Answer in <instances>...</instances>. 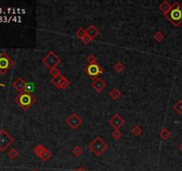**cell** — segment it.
I'll return each mask as SVG.
<instances>
[{"mask_svg":"<svg viewBox=\"0 0 182 171\" xmlns=\"http://www.w3.org/2000/svg\"><path fill=\"white\" fill-rule=\"evenodd\" d=\"M171 6H172V5H171V4H170L168 1H166V0H165V1H163V3H161V4H160L159 8H160V10L163 12V13L165 15L167 12H170V10L171 9Z\"/></svg>","mask_w":182,"mask_h":171,"instance_id":"5bb4252c","label":"cell"},{"mask_svg":"<svg viewBox=\"0 0 182 171\" xmlns=\"http://www.w3.org/2000/svg\"><path fill=\"white\" fill-rule=\"evenodd\" d=\"M42 62L48 69H53L57 68L58 65L61 62V60L53 51H50L49 53H47L46 56L43 58Z\"/></svg>","mask_w":182,"mask_h":171,"instance_id":"277c9868","label":"cell"},{"mask_svg":"<svg viewBox=\"0 0 182 171\" xmlns=\"http://www.w3.org/2000/svg\"><path fill=\"white\" fill-rule=\"evenodd\" d=\"M72 171H77V169H75V170H72Z\"/></svg>","mask_w":182,"mask_h":171,"instance_id":"836d02e7","label":"cell"},{"mask_svg":"<svg viewBox=\"0 0 182 171\" xmlns=\"http://www.w3.org/2000/svg\"><path fill=\"white\" fill-rule=\"evenodd\" d=\"M26 82L23 80V79H22L21 77L17 78L16 80L12 83V87L15 90L19 92L20 94L25 92V88H26Z\"/></svg>","mask_w":182,"mask_h":171,"instance_id":"7c38bea8","label":"cell"},{"mask_svg":"<svg viewBox=\"0 0 182 171\" xmlns=\"http://www.w3.org/2000/svg\"><path fill=\"white\" fill-rule=\"evenodd\" d=\"M171 5V9L165 14V17L173 26L178 27L182 23V5L178 2H174Z\"/></svg>","mask_w":182,"mask_h":171,"instance_id":"6da1fadb","label":"cell"},{"mask_svg":"<svg viewBox=\"0 0 182 171\" xmlns=\"http://www.w3.org/2000/svg\"><path fill=\"white\" fill-rule=\"evenodd\" d=\"M109 95L113 100H117L121 96V92L119 91L117 88H113L109 93Z\"/></svg>","mask_w":182,"mask_h":171,"instance_id":"ac0fdd59","label":"cell"},{"mask_svg":"<svg viewBox=\"0 0 182 171\" xmlns=\"http://www.w3.org/2000/svg\"><path fill=\"white\" fill-rule=\"evenodd\" d=\"M88 147L97 157H100L103 152L108 150V145L101 137H97L91 143H90Z\"/></svg>","mask_w":182,"mask_h":171,"instance_id":"3957f363","label":"cell"},{"mask_svg":"<svg viewBox=\"0 0 182 171\" xmlns=\"http://www.w3.org/2000/svg\"><path fill=\"white\" fill-rule=\"evenodd\" d=\"M114 69L117 71V72H122L124 69H125V65L121 62H118L115 64Z\"/></svg>","mask_w":182,"mask_h":171,"instance_id":"d4e9b609","label":"cell"},{"mask_svg":"<svg viewBox=\"0 0 182 171\" xmlns=\"http://www.w3.org/2000/svg\"><path fill=\"white\" fill-rule=\"evenodd\" d=\"M143 132L142 128L139 126H134L132 129V133L135 136V137H139V135H141V133Z\"/></svg>","mask_w":182,"mask_h":171,"instance_id":"7402d4cb","label":"cell"},{"mask_svg":"<svg viewBox=\"0 0 182 171\" xmlns=\"http://www.w3.org/2000/svg\"><path fill=\"white\" fill-rule=\"evenodd\" d=\"M7 155H8V157H9L10 159H12V160H15V159L19 156V151H18L16 149H11V150L8 151Z\"/></svg>","mask_w":182,"mask_h":171,"instance_id":"ffe728a7","label":"cell"},{"mask_svg":"<svg viewBox=\"0 0 182 171\" xmlns=\"http://www.w3.org/2000/svg\"><path fill=\"white\" fill-rule=\"evenodd\" d=\"M33 171H37V170H33Z\"/></svg>","mask_w":182,"mask_h":171,"instance_id":"e575fe53","label":"cell"},{"mask_svg":"<svg viewBox=\"0 0 182 171\" xmlns=\"http://www.w3.org/2000/svg\"><path fill=\"white\" fill-rule=\"evenodd\" d=\"M87 62L89 64H93V63H97V58L94 55H89L87 59H86Z\"/></svg>","mask_w":182,"mask_h":171,"instance_id":"83f0119b","label":"cell"},{"mask_svg":"<svg viewBox=\"0 0 182 171\" xmlns=\"http://www.w3.org/2000/svg\"><path fill=\"white\" fill-rule=\"evenodd\" d=\"M173 110L180 115H182V99L179 100L173 105Z\"/></svg>","mask_w":182,"mask_h":171,"instance_id":"e0dca14e","label":"cell"},{"mask_svg":"<svg viewBox=\"0 0 182 171\" xmlns=\"http://www.w3.org/2000/svg\"><path fill=\"white\" fill-rule=\"evenodd\" d=\"M108 123L111 126H113L115 129H119L125 124V119L119 114H115L114 116L109 119Z\"/></svg>","mask_w":182,"mask_h":171,"instance_id":"30bf717a","label":"cell"},{"mask_svg":"<svg viewBox=\"0 0 182 171\" xmlns=\"http://www.w3.org/2000/svg\"><path fill=\"white\" fill-rule=\"evenodd\" d=\"M86 35V33H85V30L83 29V28H79L77 30V32H76V36L78 37V38H80V39H82L84 36Z\"/></svg>","mask_w":182,"mask_h":171,"instance_id":"4316f807","label":"cell"},{"mask_svg":"<svg viewBox=\"0 0 182 171\" xmlns=\"http://www.w3.org/2000/svg\"><path fill=\"white\" fill-rule=\"evenodd\" d=\"M51 82L58 89H66L70 85V81L62 74L59 75L55 78H53L51 80Z\"/></svg>","mask_w":182,"mask_h":171,"instance_id":"52a82bcc","label":"cell"},{"mask_svg":"<svg viewBox=\"0 0 182 171\" xmlns=\"http://www.w3.org/2000/svg\"><path fill=\"white\" fill-rule=\"evenodd\" d=\"M15 102L17 103V104L24 111H27L28 109L30 108V106L36 103V98L35 96H33L31 94L23 92L19 94L16 98H15Z\"/></svg>","mask_w":182,"mask_h":171,"instance_id":"7a4b0ae2","label":"cell"},{"mask_svg":"<svg viewBox=\"0 0 182 171\" xmlns=\"http://www.w3.org/2000/svg\"><path fill=\"white\" fill-rule=\"evenodd\" d=\"M50 73H51V75L53 76V78H55V77H57L59 75H60L61 73H60V69H58L57 68H54L53 69H50Z\"/></svg>","mask_w":182,"mask_h":171,"instance_id":"f1b7e54d","label":"cell"},{"mask_svg":"<svg viewBox=\"0 0 182 171\" xmlns=\"http://www.w3.org/2000/svg\"><path fill=\"white\" fill-rule=\"evenodd\" d=\"M45 150H46V147H45V146H43L42 144H37L34 148V153L37 157H39V156L43 153V151H44Z\"/></svg>","mask_w":182,"mask_h":171,"instance_id":"d6986e66","label":"cell"},{"mask_svg":"<svg viewBox=\"0 0 182 171\" xmlns=\"http://www.w3.org/2000/svg\"><path fill=\"white\" fill-rule=\"evenodd\" d=\"M85 33L88 37H90L91 38H95L97 36L100 34V30L94 26V25H90L86 30H85Z\"/></svg>","mask_w":182,"mask_h":171,"instance_id":"4fadbf2b","label":"cell"},{"mask_svg":"<svg viewBox=\"0 0 182 171\" xmlns=\"http://www.w3.org/2000/svg\"><path fill=\"white\" fill-rule=\"evenodd\" d=\"M91 86H92V87L94 88V90L97 92H99V93H101V92H102L104 90V88L106 87V83L103 81L102 79H101V78H96V79H94L93 81H92V84H91Z\"/></svg>","mask_w":182,"mask_h":171,"instance_id":"8fae6325","label":"cell"},{"mask_svg":"<svg viewBox=\"0 0 182 171\" xmlns=\"http://www.w3.org/2000/svg\"><path fill=\"white\" fill-rule=\"evenodd\" d=\"M14 66V62L5 52L0 53V73L5 74L10 69Z\"/></svg>","mask_w":182,"mask_h":171,"instance_id":"5b68a950","label":"cell"},{"mask_svg":"<svg viewBox=\"0 0 182 171\" xmlns=\"http://www.w3.org/2000/svg\"><path fill=\"white\" fill-rule=\"evenodd\" d=\"M52 156H53L52 152H51L48 149L46 148V150L43 151V153L39 156V158L42 160H44V161H47V160H49L51 159Z\"/></svg>","mask_w":182,"mask_h":171,"instance_id":"2e32d148","label":"cell"},{"mask_svg":"<svg viewBox=\"0 0 182 171\" xmlns=\"http://www.w3.org/2000/svg\"><path fill=\"white\" fill-rule=\"evenodd\" d=\"M77 171H87V169L84 167H80L78 169H77Z\"/></svg>","mask_w":182,"mask_h":171,"instance_id":"4dcf8cb0","label":"cell"},{"mask_svg":"<svg viewBox=\"0 0 182 171\" xmlns=\"http://www.w3.org/2000/svg\"><path fill=\"white\" fill-rule=\"evenodd\" d=\"M72 153L76 157H79L83 154V149L81 148L79 145H77V146H75L74 148L72 149Z\"/></svg>","mask_w":182,"mask_h":171,"instance_id":"44dd1931","label":"cell"},{"mask_svg":"<svg viewBox=\"0 0 182 171\" xmlns=\"http://www.w3.org/2000/svg\"><path fill=\"white\" fill-rule=\"evenodd\" d=\"M81 40H82V42H83L84 45H88V44H90V43H91V40H92V38H91L90 37H88L87 35H85V36H84V37L81 39Z\"/></svg>","mask_w":182,"mask_h":171,"instance_id":"f546056e","label":"cell"},{"mask_svg":"<svg viewBox=\"0 0 182 171\" xmlns=\"http://www.w3.org/2000/svg\"><path fill=\"white\" fill-rule=\"evenodd\" d=\"M66 122L70 128H72L73 130H76L77 128H78L80 125L83 123V119L80 118L77 114L73 113L72 115H70L68 119H66Z\"/></svg>","mask_w":182,"mask_h":171,"instance_id":"9c48e42d","label":"cell"},{"mask_svg":"<svg viewBox=\"0 0 182 171\" xmlns=\"http://www.w3.org/2000/svg\"><path fill=\"white\" fill-rule=\"evenodd\" d=\"M154 39L156 40V41H157V42H161L163 38H164V36L163 34L161 32V31H157V32H156L155 35H154Z\"/></svg>","mask_w":182,"mask_h":171,"instance_id":"cb8c5ba5","label":"cell"},{"mask_svg":"<svg viewBox=\"0 0 182 171\" xmlns=\"http://www.w3.org/2000/svg\"><path fill=\"white\" fill-rule=\"evenodd\" d=\"M0 86H1V87H4L5 85H4V84H0Z\"/></svg>","mask_w":182,"mask_h":171,"instance_id":"d6a6232c","label":"cell"},{"mask_svg":"<svg viewBox=\"0 0 182 171\" xmlns=\"http://www.w3.org/2000/svg\"><path fill=\"white\" fill-rule=\"evenodd\" d=\"M159 136L162 140L166 141L169 137H171V132L167 128H163L159 133Z\"/></svg>","mask_w":182,"mask_h":171,"instance_id":"9a60e30c","label":"cell"},{"mask_svg":"<svg viewBox=\"0 0 182 171\" xmlns=\"http://www.w3.org/2000/svg\"><path fill=\"white\" fill-rule=\"evenodd\" d=\"M84 71L88 76L91 78H98L101 74L103 73V69L98 64V63H93V64H89L87 67H85Z\"/></svg>","mask_w":182,"mask_h":171,"instance_id":"ba28073f","label":"cell"},{"mask_svg":"<svg viewBox=\"0 0 182 171\" xmlns=\"http://www.w3.org/2000/svg\"><path fill=\"white\" fill-rule=\"evenodd\" d=\"M111 137H113L115 140H119L122 137V133L119 129H115L111 134Z\"/></svg>","mask_w":182,"mask_h":171,"instance_id":"603a6c76","label":"cell"},{"mask_svg":"<svg viewBox=\"0 0 182 171\" xmlns=\"http://www.w3.org/2000/svg\"><path fill=\"white\" fill-rule=\"evenodd\" d=\"M13 143V138L5 130H0V151H4Z\"/></svg>","mask_w":182,"mask_h":171,"instance_id":"8992f818","label":"cell"},{"mask_svg":"<svg viewBox=\"0 0 182 171\" xmlns=\"http://www.w3.org/2000/svg\"><path fill=\"white\" fill-rule=\"evenodd\" d=\"M179 150H180V151L182 152V143L180 144V145H179Z\"/></svg>","mask_w":182,"mask_h":171,"instance_id":"1f68e13d","label":"cell"},{"mask_svg":"<svg viewBox=\"0 0 182 171\" xmlns=\"http://www.w3.org/2000/svg\"><path fill=\"white\" fill-rule=\"evenodd\" d=\"M35 86L33 83H27L26 84V88H25V92L26 93H29V94H31L32 92L34 91Z\"/></svg>","mask_w":182,"mask_h":171,"instance_id":"484cf974","label":"cell"}]
</instances>
